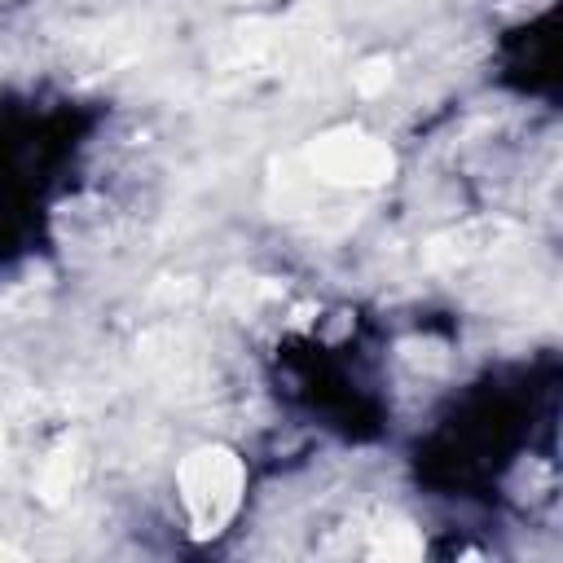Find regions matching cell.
I'll use <instances>...</instances> for the list:
<instances>
[{"label": "cell", "mask_w": 563, "mask_h": 563, "mask_svg": "<svg viewBox=\"0 0 563 563\" xmlns=\"http://www.w3.org/2000/svg\"><path fill=\"white\" fill-rule=\"evenodd\" d=\"M176 497H180L189 537L216 541L220 532H229V523L246 501V457L220 440L194 444L176 462Z\"/></svg>", "instance_id": "obj_1"}, {"label": "cell", "mask_w": 563, "mask_h": 563, "mask_svg": "<svg viewBox=\"0 0 563 563\" xmlns=\"http://www.w3.org/2000/svg\"><path fill=\"white\" fill-rule=\"evenodd\" d=\"M303 167L330 189H378L396 176V150L361 123H334L308 136Z\"/></svg>", "instance_id": "obj_2"}, {"label": "cell", "mask_w": 563, "mask_h": 563, "mask_svg": "<svg viewBox=\"0 0 563 563\" xmlns=\"http://www.w3.org/2000/svg\"><path fill=\"white\" fill-rule=\"evenodd\" d=\"M422 550H427L422 532H418L405 515H396V510H378V515L365 523V545H361V554H369V559H422Z\"/></svg>", "instance_id": "obj_3"}, {"label": "cell", "mask_w": 563, "mask_h": 563, "mask_svg": "<svg viewBox=\"0 0 563 563\" xmlns=\"http://www.w3.org/2000/svg\"><path fill=\"white\" fill-rule=\"evenodd\" d=\"M79 475H84L79 449H75V444H57V449L40 462V471H35V497H40L44 506H62V501L75 497Z\"/></svg>", "instance_id": "obj_4"}, {"label": "cell", "mask_w": 563, "mask_h": 563, "mask_svg": "<svg viewBox=\"0 0 563 563\" xmlns=\"http://www.w3.org/2000/svg\"><path fill=\"white\" fill-rule=\"evenodd\" d=\"M387 84H391V57H369L352 70V88L361 97H378V92H387Z\"/></svg>", "instance_id": "obj_5"}, {"label": "cell", "mask_w": 563, "mask_h": 563, "mask_svg": "<svg viewBox=\"0 0 563 563\" xmlns=\"http://www.w3.org/2000/svg\"><path fill=\"white\" fill-rule=\"evenodd\" d=\"M0 4H4V0H0Z\"/></svg>", "instance_id": "obj_6"}]
</instances>
